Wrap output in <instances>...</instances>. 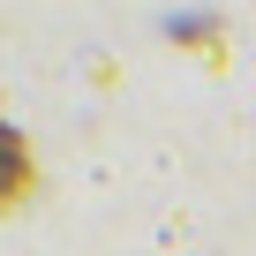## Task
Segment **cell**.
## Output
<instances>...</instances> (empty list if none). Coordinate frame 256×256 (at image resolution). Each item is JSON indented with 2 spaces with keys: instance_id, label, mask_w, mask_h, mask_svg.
I'll return each mask as SVG.
<instances>
[{
  "instance_id": "cell-1",
  "label": "cell",
  "mask_w": 256,
  "mask_h": 256,
  "mask_svg": "<svg viewBox=\"0 0 256 256\" xmlns=\"http://www.w3.org/2000/svg\"><path fill=\"white\" fill-rule=\"evenodd\" d=\"M30 188H38V158H30V144L16 136L8 120H0V211L30 204Z\"/></svg>"
}]
</instances>
